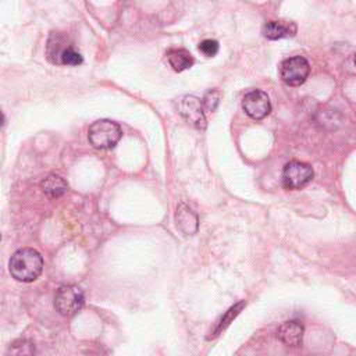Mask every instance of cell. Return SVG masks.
Wrapping results in <instances>:
<instances>
[{"label":"cell","instance_id":"cell-1","mask_svg":"<svg viewBox=\"0 0 356 356\" xmlns=\"http://www.w3.org/2000/svg\"><path fill=\"white\" fill-rule=\"evenodd\" d=\"M10 274L21 282L35 281L43 270L40 253L32 248H22L13 253L8 261Z\"/></svg>","mask_w":356,"mask_h":356},{"label":"cell","instance_id":"cell-2","mask_svg":"<svg viewBox=\"0 0 356 356\" xmlns=\"http://www.w3.org/2000/svg\"><path fill=\"white\" fill-rule=\"evenodd\" d=\"M122 136L120 125L111 120H97L88 131V139L95 149H113Z\"/></svg>","mask_w":356,"mask_h":356},{"label":"cell","instance_id":"cell-3","mask_svg":"<svg viewBox=\"0 0 356 356\" xmlns=\"http://www.w3.org/2000/svg\"><path fill=\"white\" fill-rule=\"evenodd\" d=\"M85 296L76 285H61L54 295V307L64 317L75 316L83 306Z\"/></svg>","mask_w":356,"mask_h":356},{"label":"cell","instance_id":"cell-4","mask_svg":"<svg viewBox=\"0 0 356 356\" xmlns=\"http://www.w3.org/2000/svg\"><path fill=\"white\" fill-rule=\"evenodd\" d=\"M313 175L314 172L310 164L292 160L284 165L281 178H282V185L286 189L296 191V189L305 188L312 181Z\"/></svg>","mask_w":356,"mask_h":356},{"label":"cell","instance_id":"cell-5","mask_svg":"<svg viewBox=\"0 0 356 356\" xmlns=\"http://www.w3.org/2000/svg\"><path fill=\"white\" fill-rule=\"evenodd\" d=\"M310 72L309 61L302 56H293L285 58L280 64V76L289 86L302 85Z\"/></svg>","mask_w":356,"mask_h":356},{"label":"cell","instance_id":"cell-6","mask_svg":"<svg viewBox=\"0 0 356 356\" xmlns=\"http://www.w3.org/2000/svg\"><path fill=\"white\" fill-rule=\"evenodd\" d=\"M177 110L181 114V117L191 124L192 127L197 129L206 128V115H204V107L200 99L192 95L181 96L177 103Z\"/></svg>","mask_w":356,"mask_h":356},{"label":"cell","instance_id":"cell-7","mask_svg":"<svg viewBox=\"0 0 356 356\" xmlns=\"http://www.w3.org/2000/svg\"><path fill=\"white\" fill-rule=\"evenodd\" d=\"M242 108L253 120H263L271 111V103L266 92L254 89L248 92L242 99Z\"/></svg>","mask_w":356,"mask_h":356},{"label":"cell","instance_id":"cell-8","mask_svg":"<svg viewBox=\"0 0 356 356\" xmlns=\"http://www.w3.org/2000/svg\"><path fill=\"white\" fill-rule=\"evenodd\" d=\"M303 334H305V328L296 320L285 321L277 330L278 339L282 343H285L286 346H292V348L300 346V343L303 341Z\"/></svg>","mask_w":356,"mask_h":356},{"label":"cell","instance_id":"cell-9","mask_svg":"<svg viewBox=\"0 0 356 356\" xmlns=\"http://www.w3.org/2000/svg\"><path fill=\"white\" fill-rule=\"evenodd\" d=\"M298 26L292 21H268L263 25L261 33L270 40H277L282 38L295 36Z\"/></svg>","mask_w":356,"mask_h":356},{"label":"cell","instance_id":"cell-10","mask_svg":"<svg viewBox=\"0 0 356 356\" xmlns=\"http://www.w3.org/2000/svg\"><path fill=\"white\" fill-rule=\"evenodd\" d=\"M175 221H177V227L185 234V235H192L197 231V216L193 213V210H191L186 204L181 203L177 207V213H175Z\"/></svg>","mask_w":356,"mask_h":356},{"label":"cell","instance_id":"cell-11","mask_svg":"<svg viewBox=\"0 0 356 356\" xmlns=\"http://www.w3.org/2000/svg\"><path fill=\"white\" fill-rule=\"evenodd\" d=\"M165 57L170 67L177 72L188 70L193 65V57L185 49H168Z\"/></svg>","mask_w":356,"mask_h":356},{"label":"cell","instance_id":"cell-12","mask_svg":"<svg viewBox=\"0 0 356 356\" xmlns=\"http://www.w3.org/2000/svg\"><path fill=\"white\" fill-rule=\"evenodd\" d=\"M40 188L43 191V193L50 197V199H57L60 196H63L67 189H68V185L67 182L60 177V175H56V174H50L47 175L42 182H40Z\"/></svg>","mask_w":356,"mask_h":356},{"label":"cell","instance_id":"cell-13","mask_svg":"<svg viewBox=\"0 0 356 356\" xmlns=\"http://www.w3.org/2000/svg\"><path fill=\"white\" fill-rule=\"evenodd\" d=\"M71 46L67 43V38L63 36L61 33H56L53 32L47 40V47H46V54L47 58L53 63V64H60L61 56L64 53V50Z\"/></svg>","mask_w":356,"mask_h":356},{"label":"cell","instance_id":"cell-14","mask_svg":"<svg viewBox=\"0 0 356 356\" xmlns=\"http://www.w3.org/2000/svg\"><path fill=\"white\" fill-rule=\"evenodd\" d=\"M245 306H246V302H245V300H241V302L235 303L234 306H231V307L221 316V318L216 323V325H214L213 330L210 331L209 338H214V337L220 335L221 331H224V330L231 324V321L241 313V310H242Z\"/></svg>","mask_w":356,"mask_h":356},{"label":"cell","instance_id":"cell-15","mask_svg":"<svg viewBox=\"0 0 356 356\" xmlns=\"http://www.w3.org/2000/svg\"><path fill=\"white\" fill-rule=\"evenodd\" d=\"M82 61H83L82 56L71 44L64 50V53L61 56V60H60V64H63V65H79V64H82Z\"/></svg>","mask_w":356,"mask_h":356},{"label":"cell","instance_id":"cell-16","mask_svg":"<svg viewBox=\"0 0 356 356\" xmlns=\"http://www.w3.org/2000/svg\"><path fill=\"white\" fill-rule=\"evenodd\" d=\"M218 102H220V93L216 89L209 90L204 95V97L202 99V103H203V107H204L206 111H214L217 104H218Z\"/></svg>","mask_w":356,"mask_h":356},{"label":"cell","instance_id":"cell-17","mask_svg":"<svg viewBox=\"0 0 356 356\" xmlns=\"http://www.w3.org/2000/svg\"><path fill=\"white\" fill-rule=\"evenodd\" d=\"M200 53H203L206 57H213L218 51V42L213 39H204L199 44Z\"/></svg>","mask_w":356,"mask_h":356},{"label":"cell","instance_id":"cell-18","mask_svg":"<svg viewBox=\"0 0 356 356\" xmlns=\"http://www.w3.org/2000/svg\"><path fill=\"white\" fill-rule=\"evenodd\" d=\"M355 65H356V54H355Z\"/></svg>","mask_w":356,"mask_h":356}]
</instances>
